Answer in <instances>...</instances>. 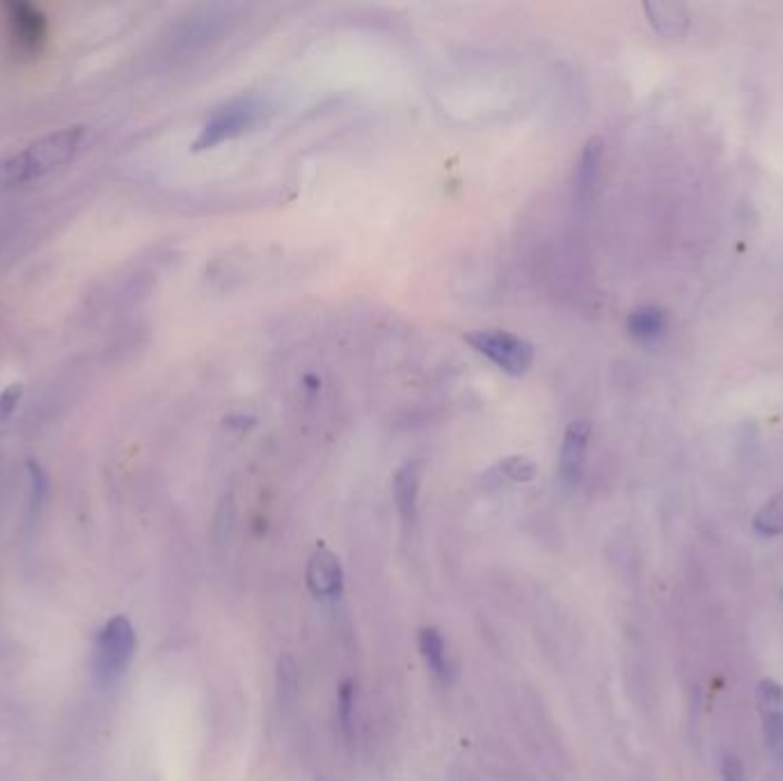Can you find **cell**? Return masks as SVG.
Masks as SVG:
<instances>
[{
  "label": "cell",
  "mask_w": 783,
  "mask_h": 781,
  "mask_svg": "<svg viewBox=\"0 0 783 781\" xmlns=\"http://www.w3.org/2000/svg\"><path fill=\"white\" fill-rule=\"evenodd\" d=\"M498 472L515 483H528L539 474V468L532 459L528 457H509L498 465Z\"/></svg>",
  "instance_id": "15"
},
{
  "label": "cell",
  "mask_w": 783,
  "mask_h": 781,
  "mask_svg": "<svg viewBox=\"0 0 783 781\" xmlns=\"http://www.w3.org/2000/svg\"><path fill=\"white\" fill-rule=\"evenodd\" d=\"M23 383H10L3 392H0V427H6L12 415L17 413V408L23 399Z\"/></svg>",
  "instance_id": "17"
},
{
  "label": "cell",
  "mask_w": 783,
  "mask_h": 781,
  "mask_svg": "<svg viewBox=\"0 0 783 781\" xmlns=\"http://www.w3.org/2000/svg\"><path fill=\"white\" fill-rule=\"evenodd\" d=\"M603 154H605V142L601 136H593L584 142V150L578 166V179H575V191L580 202H586L595 189V183H599Z\"/></svg>",
  "instance_id": "10"
},
{
  "label": "cell",
  "mask_w": 783,
  "mask_h": 781,
  "mask_svg": "<svg viewBox=\"0 0 783 781\" xmlns=\"http://www.w3.org/2000/svg\"><path fill=\"white\" fill-rule=\"evenodd\" d=\"M754 532L761 537H779L783 534V498H774L765 502L754 515Z\"/></svg>",
  "instance_id": "14"
},
{
  "label": "cell",
  "mask_w": 783,
  "mask_h": 781,
  "mask_svg": "<svg viewBox=\"0 0 783 781\" xmlns=\"http://www.w3.org/2000/svg\"><path fill=\"white\" fill-rule=\"evenodd\" d=\"M305 580L319 601H338L344 591V569L340 557L325 548L317 550L308 562Z\"/></svg>",
  "instance_id": "6"
},
{
  "label": "cell",
  "mask_w": 783,
  "mask_h": 781,
  "mask_svg": "<svg viewBox=\"0 0 783 781\" xmlns=\"http://www.w3.org/2000/svg\"><path fill=\"white\" fill-rule=\"evenodd\" d=\"M298 699H301V677H298V664L293 662V658L284 655L278 662V705L284 718L293 713Z\"/></svg>",
  "instance_id": "12"
},
{
  "label": "cell",
  "mask_w": 783,
  "mask_h": 781,
  "mask_svg": "<svg viewBox=\"0 0 783 781\" xmlns=\"http://www.w3.org/2000/svg\"><path fill=\"white\" fill-rule=\"evenodd\" d=\"M86 138V127H67L30 142L26 150L3 159V168L12 189L42 179L77 157Z\"/></svg>",
  "instance_id": "1"
},
{
  "label": "cell",
  "mask_w": 783,
  "mask_h": 781,
  "mask_svg": "<svg viewBox=\"0 0 783 781\" xmlns=\"http://www.w3.org/2000/svg\"><path fill=\"white\" fill-rule=\"evenodd\" d=\"M628 328L640 340H655L657 334H662V330L666 328V319L655 308H642V310H635L630 314Z\"/></svg>",
  "instance_id": "13"
},
{
  "label": "cell",
  "mask_w": 783,
  "mask_h": 781,
  "mask_svg": "<svg viewBox=\"0 0 783 781\" xmlns=\"http://www.w3.org/2000/svg\"><path fill=\"white\" fill-rule=\"evenodd\" d=\"M418 647L433 679L440 683H450L452 664H450V653H446V642L442 638V632L435 625H424L418 635Z\"/></svg>",
  "instance_id": "9"
},
{
  "label": "cell",
  "mask_w": 783,
  "mask_h": 781,
  "mask_svg": "<svg viewBox=\"0 0 783 781\" xmlns=\"http://www.w3.org/2000/svg\"><path fill=\"white\" fill-rule=\"evenodd\" d=\"M254 122H257V108L250 101H234L225 108L215 110L213 118L204 124L198 140L193 142V150L195 152L213 150V147H218L220 142L241 136Z\"/></svg>",
  "instance_id": "4"
},
{
  "label": "cell",
  "mask_w": 783,
  "mask_h": 781,
  "mask_svg": "<svg viewBox=\"0 0 783 781\" xmlns=\"http://www.w3.org/2000/svg\"><path fill=\"white\" fill-rule=\"evenodd\" d=\"M591 440V424L586 420H575L569 424L562 442V452H559V474L566 487H575L582 479L586 450Z\"/></svg>",
  "instance_id": "7"
},
{
  "label": "cell",
  "mask_w": 783,
  "mask_h": 781,
  "mask_svg": "<svg viewBox=\"0 0 783 781\" xmlns=\"http://www.w3.org/2000/svg\"><path fill=\"white\" fill-rule=\"evenodd\" d=\"M722 781H747L744 768L735 754H726L722 759Z\"/></svg>",
  "instance_id": "18"
},
{
  "label": "cell",
  "mask_w": 783,
  "mask_h": 781,
  "mask_svg": "<svg viewBox=\"0 0 783 781\" xmlns=\"http://www.w3.org/2000/svg\"><path fill=\"white\" fill-rule=\"evenodd\" d=\"M644 12L655 32L666 40H681L690 28V12L683 3H646Z\"/></svg>",
  "instance_id": "11"
},
{
  "label": "cell",
  "mask_w": 783,
  "mask_h": 781,
  "mask_svg": "<svg viewBox=\"0 0 783 781\" xmlns=\"http://www.w3.org/2000/svg\"><path fill=\"white\" fill-rule=\"evenodd\" d=\"M338 711H340V724L347 742L353 740V713H355V688L351 681L342 683L340 694H338Z\"/></svg>",
  "instance_id": "16"
},
{
  "label": "cell",
  "mask_w": 783,
  "mask_h": 781,
  "mask_svg": "<svg viewBox=\"0 0 783 781\" xmlns=\"http://www.w3.org/2000/svg\"><path fill=\"white\" fill-rule=\"evenodd\" d=\"M424 479V461H408L403 463L392 479V495L396 511L405 525H413L418 520V504Z\"/></svg>",
  "instance_id": "8"
},
{
  "label": "cell",
  "mask_w": 783,
  "mask_h": 781,
  "mask_svg": "<svg viewBox=\"0 0 783 781\" xmlns=\"http://www.w3.org/2000/svg\"><path fill=\"white\" fill-rule=\"evenodd\" d=\"M135 630L127 617L110 619L94 644V674L103 685L118 683L135 655Z\"/></svg>",
  "instance_id": "2"
},
{
  "label": "cell",
  "mask_w": 783,
  "mask_h": 781,
  "mask_svg": "<svg viewBox=\"0 0 783 781\" xmlns=\"http://www.w3.org/2000/svg\"><path fill=\"white\" fill-rule=\"evenodd\" d=\"M756 709L765 745L776 759H783V685L774 679H763L756 685Z\"/></svg>",
  "instance_id": "5"
},
{
  "label": "cell",
  "mask_w": 783,
  "mask_h": 781,
  "mask_svg": "<svg viewBox=\"0 0 783 781\" xmlns=\"http://www.w3.org/2000/svg\"><path fill=\"white\" fill-rule=\"evenodd\" d=\"M465 342L511 377L525 374L536 358V351L528 340L506 330H474L465 334Z\"/></svg>",
  "instance_id": "3"
}]
</instances>
